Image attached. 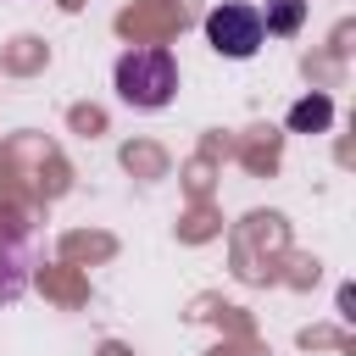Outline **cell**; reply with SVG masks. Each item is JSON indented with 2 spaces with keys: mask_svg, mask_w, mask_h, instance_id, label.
<instances>
[{
  "mask_svg": "<svg viewBox=\"0 0 356 356\" xmlns=\"http://www.w3.org/2000/svg\"><path fill=\"white\" fill-rule=\"evenodd\" d=\"M300 22H306V0H267L261 33H295Z\"/></svg>",
  "mask_w": 356,
  "mask_h": 356,
  "instance_id": "277c9868",
  "label": "cell"
},
{
  "mask_svg": "<svg viewBox=\"0 0 356 356\" xmlns=\"http://www.w3.org/2000/svg\"><path fill=\"white\" fill-rule=\"evenodd\" d=\"M178 89V61L167 44H139V50H122L117 56V95L134 106V111H161Z\"/></svg>",
  "mask_w": 356,
  "mask_h": 356,
  "instance_id": "6da1fadb",
  "label": "cell"
},
{
  "mask_svg": "<svg viewBox=\"0 0 356 356\" xmlns=\"http://www.w3.org/2000/svg\"><path fill=\"white\" fill-rule=\"evenodd\" d=\"M334 122V100L328 95H306L300 106H289V128L295 134H323Z\"/></svg>",
  "mask_w": 356,
  "mask_h": 356,
  "instance_id": "3957f363",
  "label": "cell"
},
{
  "mask_svg": "<svg viewBox=\"0 0 356 356\" xmlns=\"http://www.w3.org/2000/svg\"><path fill=\"white\" fill-rule=\"evenodd\" d=\"M206 39H211V50L217 56H228V61H245V56H256L261 50V11L256 6H239V0H228V6H217L211 17H206Z\"/></svg>",
  "mask_w": 356,
  "mask_h": 356,
  "instance_id": "7a4b0ae2",
  "label": "cell"
}]
</instances>
